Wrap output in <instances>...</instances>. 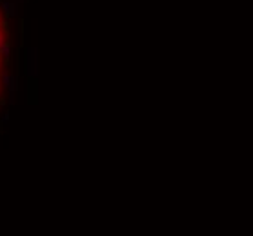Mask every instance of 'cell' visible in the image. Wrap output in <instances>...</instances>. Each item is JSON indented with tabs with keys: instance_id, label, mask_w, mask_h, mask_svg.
<instances>
[{
	"instance_id": "1",
	"label": "cell",
	"mask_w": 253,
	"mask_h": 236,
	"mask_svg": "<svg viewBox=\"0 0 253 236\" xmlns=\"http://www.w3.org/2000/svg\"><path fill=\"white\" fill-rule=\"evenodd\" d=\"M7 55H9V28H7L6 15L0 9V104L4 102V71H6Z\"/></svg>"
}]
</instances>
